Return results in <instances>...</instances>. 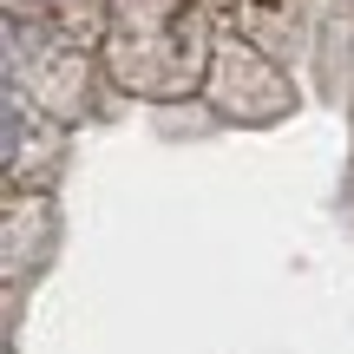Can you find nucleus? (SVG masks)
I'll use <instances>...</instances> for the list:
<instances>
[{
  "mask_svg": "<svg viewBox=\"0 0 354 354\" xmlns=\"http://www.w3.org/2000/svg\"><path fill=\"white\" fill-rule=\"evenodd\" d=\"M203 92L216 99V112L236 118V125H276L282 112L295 105L282 66L269 59L256 39H216V59H210V79Z\"/></svg>",
  "mask_w": 354,
  "mask_h": 354,
  "instance_id": "obj_2",
  "label": "nucleus"
},
{
  "mask_svg": "<svg viewBox=\"0 0 354 354\" xmlns=\"http://www.w3.org/2000/svg\"><path fill=\"white\" fill-rule=\"evenodd\" d=\"M216 39L190 0H112L105 20V66L138 99H184L210 79Z\"/></svg>",
  "mask_w": 354,
  "mask_h": 354,
  "instance_id": "obj_1",
  "label": "nucleus"
}]
</instances>
